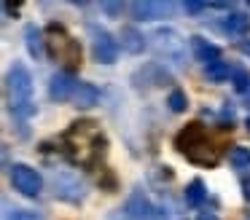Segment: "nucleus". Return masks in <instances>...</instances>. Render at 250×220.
<instances>
[{"label":"nucleus","mask_w":250,"mask_h":220,"mask_svg":"<svg viewBox=\"0 0 250 220\" xmlns=\"http://www.w3.org/2000/svg\"><path fill=\"white\" fill-rule=\"evenodd\" d=\"M175 148L186 161H191L196 166H207V169L221 164V156H223V150L218 148V142L207 132V126L199 121L188 123L175 134Z\"/></svg>","instance_id":"f257e3e1"},{"label":"nucleus","mask_w":250,"mask_h":220,"mask_svg":"<svg viewBox=\"0 0 250 220\" xmlns=\"http://www.w3.org/2000/svg\"><path fill=\"white\" fill-rule=\"evenodd\" d=\"M6 105L8 113L19 121H27L35 116V100H33V75L27 64L14 62L6 73Z\"/></svg>","instance_id":"f03ea898"},{"label":"nucleus","mask_w":250,"mask_h":220,"mask_svg":"<svg viewBox=\"0 0 250 220\" xmlns=\"http://www.w3.org/2000/svg\"><path fill=\"white\" fill-rule=\"evenodd\" d=\"M46 46L51 48V57L65 64L67 73H70V67L81 64V43L65 30V24L51 21L49 30H46Z\"/></svg>","instance_id":"7ed1b4c3"},{"label":"nucleus","mask_w":250,"mask_h":220,"mask_svg":"<svg viewBox=\"0 0 250 220\" xmlns=\"http://www.w3.org/2000/svg\"><path fill=\"white\" fill-rule=\"evenodd\" d=\"M151 48L167 64H186V40L172 27H159V30H153Z\"/></svg>","instance_id":"20e7f679"},{"label":"nucleus","mask_w":250,"mask_h":220,"mask_svg":"<svg viewBox=\"0 0 250 220\" xmlns=\"http://www.w3.org/2000/svg\"><path fill=\"white\" fill-rule=\"evenodd\" d=\"M86 32H89V40H92V57H94V62L113 64L116 59H119V54H121L119 40H116V38L110 35L105 27L94 24V21H89V24H86Z\"/></svg>","instance_id":"39448f33"},{"label":"nucleus","mask_w":250,"mask_h":220,"mask_svg":"<svg viewBox=\"0 0 250 220\" xmlns=\"http://www.w3.org/2000/svg\"><path fill=\"white\" fill-rule=\"evenodd\" d=\"M8 180H11L14 191L27 199H38L41 191H43V177L30 164H11L8 166Z\"/></svg>","instance_id":"423d86ee"},{"label":"nucleus","mask_w":250,"mask_h":220,"mask_svg":"<svg viewBox=\"0 0 250 220\" xmlns=\"http://www.w3.org/2000/svg\"><path fill=\"white\" fill-rule=\"evenodd\" d=\"M54 196L60 201H67V204H81L86 199V185L78 175L73 172H57L54 175Z\"/></svg>","instance_id":"0eeeda50"},{"label":"nucleus","mask_w":250,"mask_h":220,"mask_svg":"<svg viewBox=\"0 0 250 220\" xmlns=\"http://www.w3.org/2000/svg\"><path fill=\"white\" fill-rule=\"evenodd\" d=\"M175 11L172 3H164V0H137L129 3V14L135 21H159V19H169Z\"/></svg>","instance_id":"6e6552de"},{"label":"nucleus","mask_w":250,"mask_h":220,"mask_svg":"<svg viewBox=\"0 0 250 220\" xmlns=\"http://www.w3.org/2000/svg\"><path fill=\"white\" fill-rule=\"evenodd\" d=\"M126 220H153L156 218V207L151 204V199L137 188L135 193H129V199L124 201V209H121Z\"/></svg>","instance_id":"1a4fd4ad"},{"label":"nucleus","mask_w":250,"mask_h":220,"mask_svg":"<svg viewBox=\"0 0 250 220\" xmlns=\"http://www.w3.org/2000/svg\"><path fill=\"white\" fill-rule=\"evenodd\" d=\"M76 89H78L76 75L67 73V70H57V73L51 75V80H49V100H54V102H67V100H73Z\"/></svg>","instance_id":"9d476101"},{"label":"nucleus","mask_w":250,"mask_h":220,"mask_svg":"<svg viewBox=\"0 0 250 220\" xmlns=\"http://www.w3.org/2000/svg\"><path fill=\"white\" fill-rule=\"evenodd\" d=\"M188 46H191V54H194L199 62H205V67H210V64L221 62V48H218L215 43H210L207 38L191 35V38H188Z\"/></svg>","instance_id":"9b49d317"},{"label":"nucleus","mask_w":250,"mask_h":220,"mask_svg":"<svg viewBox=\"0 0 250 220\" xmlns=\"http://www.w3.org/2000/svg\"><path fill=\"white\" fill-rule=\"evenodd\" d=\"M24 48L33 59H43L46 57V35L38 24H27L24 27Z\"/></svg>","instance_id":"f8f14e48"},{"label":"nucleus","mask_w":250,"mask_h":220,"mask_svg":"<svg viewBox=\"0 0 250 220\" xmlns=\"http://www.w3.org/2000/svg\"><path fill=\"white\" fill-rule=\"evenodd\" d=\"M119 46H121V51H126V54H140L148 43H146V35H143L137 27L126 24V27H121V32H119Z\"/></svg>","instance_id":"ddd939ff"},{"label":"nucleus","mask_w":250,"mask_h":220,"mask_svg":"<svg viewBox=\"0 0 250 220\" xmlns=\"http://www.w3.org/2000/svg\"><path fill=\"white\" fill-rule=\"evenodd\" d=\"M100 102V89L94 83H89V80H78V89L76 94H73V105L81 107V110H89V107H94Z\"/></svg>","instance_id":"4468645a"},{"label":"nucleus","mask_w":250,"mask_h":220,"mask_svg":"<svg viewBox=\"0 0 250 220\" xmlns=\"http://www.w3.org/2000/svg\"><path fill=\"white\" fill-rule=\"evenodd\" d=\"M223 32H229V35H248L250 32V16L248 14H237V11H234V14H229V16H223V21L221 24Z\"/></svg>","instance_id":"2eb2a0df"},{"label":"nucleus","mask_w":250,"mask_h":220,"mask_svg":"<svg viewBox=\"0 0 250 220\" xmlns=\"http://www.w3.org/2000/svg\"><path fill=\"white\" fill-rule=\"evenodd\" d=\"M135 80H146V86H162L164 80H169V75L159 62H148L146 67H140L135 73Z\"/></svg>","instance_id":"dca6fc26"},{"label":"nucleus","mask_w":250,"mask_h":220,"mask_svg":"<svg viewBox=\"0 0 250 220\" xmlns=\"http://www.w3.org/2000/svg\"><path fill=\"white\" fill-rule=\"evenodd\" d=\"M183 199H186V204H188V207H202V204H205V199H207V188H205V182H202L199 177H194V180H191L188 185H186Z\"/></svg>","instance_id":"f3484780"},{"label":"nucleus","mask_w":250,"mask_h":220,"mask_svg":"<svg viewBox=\"0 0 250 220\" xmlns=\"http://www.w3.org/2000/svg\"><path fill=\"white\" fill-rule=\"evenodd\" d=\"M205 75L212 80V83H223V80H229L234 75V67L229 62H215V64H210V67H205Z\"/></svg>","instance_id":"a211bd4d"},{"label":"nucleus","mask_w":250,"mask_h":220,"mask_svg":"<svg viewBox=\"0 0 250 220\" xmlns=\"http://www.w3.org/2000/svg\"><path fill=\"white\" fill-rule=\"evenodd\" d=\"M229 164L237 166V169H248L250 166V148H245V145H234V148L229 150Z\"/></svg>","instance_id":"6ab92c4d"},{"label":"nucleus","mask_w":250,"mask_h":220,"mask_svg":"<svg viewBox=\"0 0 250 220\" xmlns=\"http://www.w3.org/2000/svg\"><path fill=\"white\" fill-rule=\"evenodd\" d=\"M167 105H169L172 113H183L186 107H188V97H186V91L183 89H172L167 94Z\"/></svg>","instance_id":"aec40b11"},{"label":"nucleus","mask_w":250,"mask_h":220,"mask_svg":"<svg viewBox=\"0 0 250 220\" xmlns=\"http://www.w3.org/2000/svg\"><path fill=\"white\" fill-rule=\"evenodd\" d=\"M231 83H234V89H237L239 94H248V91H250V73H248V70H234Z\"/></svg>","instance_id":"412c9836"},{"label":"nucleus","mask_w":250,"mask_h":220,"mask_svg":"<svg viewBox=\"0 0 250 220\" xmlns=\"http://www.w3.org/2000/svg\"><path fill=\"white\" fill-rule=\"evenodd\" d=\"M6 220H46L41 212L33 209H6Z\"/></svg>","instance_id":"4be33fe9"},{"label":"nucleus","mask_w":250,"mask_h":220,"mask_svg":"<svg viewBox=\"0 0 250 220\" xmlns=\"http://www.w3.org/2000/svg\"><path fill=\"white\" fill-rule=\"evenodd\" d=\"M207 8H210V3H196V0H186V3H183V11H186V14H202V11H207Z\"/></svg>","instance_id":"5701e85b"},{"label":"nucleus","mask_w":250,"mask_h":220,"mask_svg":"<svg viewBox=\"0 0 250 220\" xmlns=\"http://www.w3.org/2000/svg\"><path fill=\"white\" fill-rule=\"evenodd\" d=\"M100 8L108 11V14H121V8H124V5H121V3H103Z\"/></svg>","instance_id":"b1692460"},{"label":"nucleus","mask_w":250,"mask_h":220,"mask_svg":"<svg viewBox=\"0 0 250 220\" xmlns=\"http://www.w3.org/2000/svg\"><path fill=\"white\" fill-rule=\"evenodd\" d=\"M237 51H239V54H245V57H250V40H248V38L237 40Z\"/></svg>","instance_id":"393cba45"},{"label":"nucleus","mask_w":250,"mask_h":220,"mask_svg":"<svg viewBox=\"0 0 250 220\" xmlns=\"http://www.w3.org/2000/svg\"><path fill=\"white\" fill-rule=\"evenodd\" d=\"M196 220H221V218H218L215 212H210V209H202V212L196 215Z\"/></svg>","instance_id":"a878e982"},{"label":"nucleus","mask_w":250,"mask_h":220,"mask_svg":"<svg viewBox=\"0 0 250 220\" xmlns=\"http://www.w3.org/2000/svg\"><path fill=\"white\" fill-rule=\"evenodd\" d=\"M239 182H242V193H245V199L250 201V177H242Z\"/></svg>","instance_id":"bb28decb"},{"label":"nucleus","mask_w":250,"mask_h":220,"mask_svg":"<svg viewBox=\"0 0 250 220\" xmlns=\"http://www.w3.org/2000/svg\"><path fill=\"white\" fill-rule=\"evenodd\" d=\"M210 8H218V11H231L234 5H231V3H210Z\"/></svg>","instance_id":"cd10ccee"},{"label":"nucleus","mask_w":250,"mask_h":220,"mask_svg":"<svg viewBox=\"0 0 250 220\" xmlns=\"http://www.w3.org/2000/svg\"><path fill=\"white\" fill-rule=\"evenodd\" d=\"M245 102H248V107H250V91H248V94H245Z\"/></svg>","instance_id":"c85d7f7f"},{"label":"nucleus","mask_w":250,"mask_h":220,"mask_svg":"<svg viewBox=\"0 0 250 220\" xmlns=\"http://www.w3.org/2000/svg\"><path fill=\"white\" fill-rule=\"evenodd\" d=\"M245 126H248V132H250V116H248V121H245Z\"/></svg>","instance_id":"c756f323"},{"label":"nucleus","mask_w":250,"mask_h":220,"mask_svg":"<svg viewBox=\"0 0 250 220\" xmlns=\"http://www.w3.org/2000/svg\"><path fill=\"white\" fill-rule=\"evenodd\" d=\"M245 220H250V212H248V215H245Z\"/></svg>","instance_id":"7c9ffc66"}]
</instances>
